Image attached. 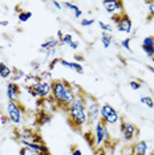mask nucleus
<instances>
[{"label": "nucleus", "instance_id": "13", "mask_svg": "<svg viewBox=\"0 0 154 155\" xmlns=\"http://www.w3.org/2000/svg\"><path fill=\"white\" fill-rule=\"evenodd\" d=\"M141 48H142V51L145 52V54L148 56V57L153 58L154 57V36H146L145 38H143Z\"/></svg>", "mask_w": 154, "mask_h": 155}, {"label": "nucleus", "instance_id": "9", "mask_svg": "<svg viewBox=\"0 0 154 155\" xmlns=\"http://www.w3.org/2000/svg\"><path fill=\"white\" fill-rule=\"evenodd\" d=\"M113 21L117 27V31L118 32H122V33H128L130 35L132 31H133V21L130 20L128 13H121L120 16H114L113 17Z\"/></svg>", "mask_w": 154, "mask_h": 155}, {"label": "nucleus", "instance_id": "12", "mask_svg": "<svg viewBox=\"0 0 154 155\" xmlns=\"http://www.w3.org/2000/svg\"><path fill=\"white\" fill-rule=\"evenodd\" d=\"M5 94H7V98L8 101H15L17 102L19 100V96H20V87L16 82H8L7 84V87H5Z\"/></svg>", "mask_w": 154, "mask_h": 155}, {"label": "nucleus", "instance_id": "22", "mask_svg": "<svg viewBox=\"0 0 154 155\" xmlns=\"http://www.w3.org/2000/svg\"><path fill=\"white\" fill-rule=\"evenodd\" d=\"M13 73H12V81L11 82H17L19 80H22V78H25V74H24V72L23 70H19V69H16V68H13Z\"/></svg>", "mask_w": 154, "mask_h": 155}, {"label": "nucleus", "instance_id": "14", "mask_svg": "<svg viewBox=\"0 0 154 155\" xmlns=\"http://www.w3.org/2000/svg\"><path fill=\"white\" fill-rule=\"evenodd\" d=\"M59 45H60V41H59L57 38H51V40L45 41V43L40 45V51L43 52V53L47 52V56H51V54H53V52L56 51V48H57Z\"/></svg>", "mask_w": 154, "mask_h": 155}, {"label": "nucleus", "instance_id": "37", "mask_svg": "<svg viewBox=\"0 0 154 155\" xmlns=\"http://www.w3.org/2000/svg\"><path fill=\"white\" fill-rule=\"evenodd\" d=\"M148 68H149V70L153 73V76H154V66H148Z\"/></svg>", "mask_w": 154, "mask_h": 155}, {"label": "nucleus", "instance_id": "3", "mask_svg": "<svg viewBox=\"0 0 154 155\" xmlns=\"http://www.w3.org/2000/svg\"><path fill=\"white\" fill-rule=\"evenodd\" d=\"M92 144L96 149L101 147L105 142L110 139V133H109V129L108 126L102 123L101 121H99L97 123L93 125V134H92Z\"/></svg>", "mask_w": 154, "mask_h": 155}, {"label": "nucleus", "instance_id": "39", "mask_svg": "<svg viewBox=\"0 0 154 155\" xmlns=\"http://www.w3.org/2000/svg\"><path fill=\"white\" fill-rule=\"evenodd\" d=\"M152 61H153V64H154V57H153V58H152Z\"/></svg>", "mask_w": 154, "mask_h": 155}, {"label": "nucleus", "instance_id": "31", "mask_svg": "<svg viewBox=\"0 0 154 155\" xmlns=\"http://www.w3.org/2000/svg\"><path fill=\"white\" fill-rule=\"evenodd\" d=\"M146 4H148V7H149V16L150 17H154V2L153 3L152 2H148Z\"/></svg>", "mask_w": 154, "mask_h": 155}, {"label": "nucleus", "instance_id": "5", "mask_svg": "<svg viewBox=\"0 0 154 155\" xmlns=\"http://www.w3.org/2000/svg\"><path fill=\"white\" fill-rule=\"evenodd\" d=\"M5 111H7V118L8 121L13 123V125H20L23 121V109L20 107L19 102L15 101H8L5 106Z\"/></svg>", "mask_w": 154, "mask_h": 155}, {"label": "nucleus", "instance_id": "16", "mask_svg": "<svg viewBox=\"0 0 154 155\" xmlns=\"http://www.w3.org/2000/svg\"><path fill=\"white\" fill-rule=\"evenodd\" d=\"M149 144L145 140H137L133 144V155H148Z\"/></svg>", "mask_w": 154, "mask_h": 155}, {"label": "nucleus", "instance_id": "2", "mask_svg": "<svg viewBox=\"0 0 154 155\" xmlns=\"http://www.w3.org/2000/svg\"><path fill=\"white\" fill-rule=\"evenodd\" d=\"M76 94L72 89V84L68 82L65 80H55L52 81V94L51 100L56 104V106L59 109H64L72 104V101L75 100Z\"/></svg>", "mask_w": 154, "mask_h": 155}, {"label": "nucleus", "instance_id": "26", "mask_svg": "<svg viewBox=\"0 0 154 155\" xmlns=\"http://www.w3.org/2000/svg\"><path fill=\"white\" fill-rule=\"evenodd\" d=\"M19 155H38L36 151H33L32 149H29V147H22V149L19 150Z\"/></svg>", "mask_w": 154, "mask_h": 155}, {"label": "nucleus", "instance_id": "4", "mask_svg": "<svg viewBox=\"0 0 154 155\" xmlns=\"http://www.w3.org/2000/svg\"><path fill=\"white\" fill-rule=\"evenodd\" d=\"M100 121L106 126H114L121 121V115L109 104H102L100 107Z\"/></svg>", "mask_w": 154, "mask_h": 155}, {"label": "nucleus", "instance_id": "20", "mask_svg": "<svg viewBox=\"0 0 154 155\" xmlns=\"http://www.w3.org/2000/svg\"><path fill=\"white\" fill-rule=\"evenodd\" d=\"M100 40H101V44L105 49H108L113 43V36L108 32H101V36H100Z\"/></svg>", "mask_w": 154, "mask_h": 155}, {"label": "nucleus", "instance_id": "24", "mask_svg": "<svg viewBox=\"0 0 154 155\" xmlns=\"http://www.w3.org/2000/svg\"><path fill=\"white\" fill-rule=\"evenodd\" d=\"M73 41H75V38H73V36L71 33H64V36H62V38H61V41H60V44H62V45H71Z\"/></svg>", "mask_w": 154, "mask_h": 155}, {"label": "nucleus", "instance_id": "38", "mask_svg": "<svg viewBox=\"0 0 154 155\" xmlns=\"http://www.w3.org/2000/svg\"><path fill=\"white\" fill-rule=\"evenodd\" d=\"M44 155H51V154H49V153H47V154H44Z\"/></svg>", "mask_w": 154, "mask_h": 155}, {"label": "nucleus", "instance_id": "33", "mask_svg": "<svg viewBox=\"0 0 154 155\" xmlns=\"http://www.w3.org/2000/svg\"><path fill=\"white\" fill-rule=\"evenodd\" d=\"M72 155H82V151L80 149H73L72 150Z\"/></svg>", "mask_w": 154, "mask_h": 155}, {"label": "nucleus", "instance_id": "28", "mask_svg": "<svg viewBox=\"0 0 154 155\" xmlns=\"http://www.w3.org/2000/svg\"><path fill=\"white\" fill-rule=\"evenodd\" d=\"M99 27L102 29V32H108V33L112 32V25H109V24H106L104 21H99Z\"/></svg>", "mask_w": 154, "mask_h": 155}, {"label": "nucleus", "instance_id": "18", "mask_svg": "<svg viewBox=\"0 0 154 155\" xmlns=\"http://www.w3.org/2000/svg\"><path fill=\"white\" fill-rule=\"evenodd\" d=\"M12 73H13L12 68H9L5 62H0V78H3V80L11 78Z\"/></svg>", "mask_w": 154, "mask_h": 155}, {"label": "nucleus", "instance_id": "29", "mask_svg": "<svg viewBox=\"0 0 154 155\" xmlns=\"http://www.w3.org/2000/svg\"><path fill=\"white\" fill-rule=\"evenodd\" d=\"M94 23H96L94 19H82L81 21H80V25L81 27H90V25H93Z\"/></svg>", "mask_w": 154, "mask_h": 155}, {"label": "nucleus", "instance_id": "11", "mask_svg": "<svg viewBox=\"0 0 154 155\" xmlns=\"http://www.w3.org/2000/svg\"><path fill=\"white\" fill-rule=\"evenodd\" d=\"M17 139L20 140V142H23V140H28V142H37V143H44L43 139L40 138V135L36 134L33 131V130L28 129V127H22L19 130V133H17Z\"/></svg>", "mask_w": 154, "mask_h": 155}, {"label": "nucleus", "instance_id": "35", "mask_svg": "<svg viewBox=\"0 0 154 155\" xmlns=\"http://www.w3.org/2000/svg\"><path fill=\"white\" fill-rule=\"evenodd\" d=\"M62 36H64V33H62V32H61V31H59V32H57V37H56V38H57V40H59V41H61V38H62Z\"/></svg>", "mask_w": 154, "mask_h": 155}, {"label": "nucleus", "instance_id": "17", "mask_svg": "<svg viewBox=\"0 0 154 155\" xmlns=\"http://www.w3.org/2000/svg\"><path fill=\"white\" fill-rule=\"evenodd\" d=\"M60 65H62L64 68H68L76 72L77 74H84V68L80 62H72V61H66L64 58H60Z\"/></svg>", "mask_w": 154, "mask_h": 155}, {"label": "nucleus", "instance_id": "15", "mask_svg": "<svg viewBox=\"0 0 154 155\" xmlns=\"http://www.w3.org/2000/svg\"><path fill=\"white\" fill-rule=\"evenodd\" d=\"M22 144H23L24 147H29V149H32L33 151H36L38 155H44V154L49 153L48 147L45 146L44 143H37V142H28V140H23Z\"/></svg>", "mask_w": 154, "mask_h": 155}, {"label": "nucleus", "instance_id": "32", "mask_svg": "<svg viewBox=\"0 0 154 155\" xmlns=\"http://www.w3.org/2000/svg\"><path fill=\"white\" fill-rule=\"evenodd\" d=\"M57 64H60V58H53L51 61V64H49V70H53L55 66L57 65Z\"/></svg>", "mask_w": 154, "mask_h": 155}, {"label": "nucleus", "instance_id": "19", "mask_svg": "<svg viewBox=\"0 0 154 155\" xmlns=\"http://www.w3.org/2000/svg\"><path fill=\"white\" fill-rule=\"evenodd\" d=\"M62 5H64L65 8H68L69 11H72L76 19H80V17L82 16V11L80 9V7H77L76 4H73V3H71V2H65Z\"/></svg>", "mask_w": 154, "mask_h": 155}, {"label": "nucleus", "instance_id": "27", "mask_svg": "<svg viewBox=\"0 0 154 155\" xmlns=\"http://www.w3.org/2000/svg\"><path fill=\"white\" fill-rule=\"evenodd\" d=\"M121 47L124 49H126L128 52H132V47H130V38H124V40L121 41Z\"/></svg>", "mask_w": 154, "mask_h": 155}, {"label": "nucleus", "instance_id": "7", "mask_svg": "<svg viewBox=\"0 0 154 155\" xmlns=\"http://www.w3.org/2000/svg\"><path fill=\"white\" fill-rule=\"evenodd\" d=\"M100 107L101 105L97 102L96 98L88 96L86 104V115H88V125H94L100 121Z\"/></svg>", "mask_w": 154, "mask_h": 155}, {"label": "nucleus", "instance_id": "10", "mask_svg": "<svg viewBox=\"0 0 154 155\" xmlns=\"http://www.w3.org/2000/svg\"><path fill=\"white\" fill-rule=\"evenodd\" d=\"M102 7L105 11H106V13H109L112 17L120 16L121 13H124V3L122 2H117V0L102 2Z\"/></svg>", "mask_w": 154, "mask_h": 155}, {"label": "nucleus", "instance_id": "23", "mask_svg": "<svg viewBox=\"0 0 154 155\" xmlns=\"http://www.w3.org/2000/svg\"><path fill=\"white\" fill-rule=\"evenodd\" d=\"M32 12L29 11H22L19 13V23H27L28 20H31V17H32Z\"/></svg>", "mask_w": 154, "mask_h": 155}, {"label": "nucleus", "instance_id": "30", "mask_svg": "<svg viewBox=\"0 0 154 155\" xmlns=\"http://www.w3.org/2000/svg\"><path fill=\"white\" fill-rule=\"evenodd\" d=\"M141 87H142V84L139 82V81H136V80L130 81V89H133V90H139Z\"/></svg>", "mask_w": 154, "mask_h": 155}, {"label": "nucleus", "instance_id": "36", "mask_svg": "<svg viewBox=\"0 0 154 155\" xmlns=\"http://www.w3.org/2000/svg\"><path fill=\"white\" fill-rule=\"evenodd\" d=\"M8 25V21L7 20H4V21H0V27H7Z\"/></svg>", "mask_w": 154, "mask_h": 155}, {"label": "nucleus", "instance_id": "6", "mask_svg": "<svg viewBox=\"0 0 154 155\" xmlns=\"http://www.w3.org/2000/svg\"><path fill=\"white\" fill-rule=\"evenodd\" d=\"M31 90L35 93L36 98H41V100H48L51 98L52 94V82L51 81H37L32 86H28Z\"/></svg>", "mask_w": 154, "mask_h": 155}, {"label": "nucleus", "instance_id": "21", "mask_svg": "<svg viewBox=\"0 0 154 155\" xmlns=\"http://www.w3.org/2000/svg\"><path fill=\"white\" fill-rule=\"evenodd\" d=\"M139 102H141L142 105H145L146 107L149 109H154V100L150 96H143L139 98Z\"/></svg>", "mask_w": 154, "mask_h": 155}, {"label": "nucleus", "instance_id": "8", "mask_svg": "<svg viewBox=\"0 0 154 155\" xmlns=\"http://www.w3.org/2000/svg\"><path fill=\"white\" fill-rule=\"evenodd\" d=\"M120 133L122 135L124 140L126 142H132L137 138L138 135V129L134 123L126 121V119H121L120 121Z\"/></svg>", "mask_w": 154, "mask_h": 155}, {"label": "nucleus", "instance_id": "34", "mask_svg": "<svg viewBox=\"0 0 154 155\" xmlns=\"http://www.w3.org/2000/svg\"><path fill=\"white\" fill-rule=\"evenodd\" d=\"M52 4H53V7H56L57 9H62V4L59 2H52Z\"/></svg>", "mask_w": 154, "mask_h": 155}, {"label": "nucleus", "instance_id": "1", "mask_svg": "<svg viewBox=\"0 0 154 155\" xmlns=\"http://www.w3.org/2000/svg\"><path fill=\"white\" fill-rule=\"evenodd\" d=\"M86 104H88V94H77L72 104L66 107L68 122L77 130H81L85 125H88V115H86Z\"/></svg>", "mask_w": 154, "mask_h": 155}, {"label": "nucleus", "instance_id": "25", "mask_svg": "<svg viewBox=\"0 0 154 155\" xmlns=\"http://www.w3.org/2000/svg\"><path fill=\"white\" fill-rule=\"evenodd\" d=\"M51 114H48V113H45L43 111L40 115H38V123L40 125H45V123H48V122H51Z\"/></svg>", "mask_w": 154, "mask_h": 155}]
</instances>
